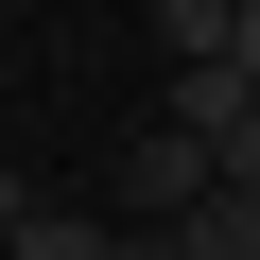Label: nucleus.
<instances>
[{
  "label": "nucleus",
  "instance_id": "4",
  "mask_svg": "<svg viewBox=\"0 0 260 260\" xmlns=\"http://www.w3.org/2000/svg\"><path fill=\"white\" fill-rule=\"evenodd\" d=\"M225 70H243V87H260V0H243V35H225Z\"/></svg>",
  "mask_w": 260,
  "mask_h": 260
},
{
  "label": "nucleus",
  "instance_id": "2",
  "mask_svg": "<svg viewBox=\"0 0 260 260\" xmlns=\"http://www.w3.org/2000/svg\"><path fill=\"white\" fill-rule=\"evenodd\" d=\"M174 260H260V191H191L174 208Z\"/></svg>",
  "mask_w": 260,
  "mask_h": 260
},
{
  "label": "nucleus",
  "instance_id": "3",
  "mask_svg": "<svg viewBox=\"0 0 260 260\" xmlns=\"http://www.w3.org/2000/svg\"><path fill=\"white\" fill-rule=\"evenodd\" d=\"M156 35H174V70H225V35H243V0H156Z\"/></svg>",
  "mask_w": 260,
  "mask_h": 260
},
{
  "label": "nucleus",
  "instance_id": "1",
  "mask_svg": "<svg viewBox=\"0 0 260 260\" xmlns=\"http://www.w3.org/2000/svg\"><path fill=\"white\" fill-rule=\"evenodd\" d=\"M121 191H139V225H174V208H191V191H225V174H208V139H191V121H139Z\"/></svg>",
  "mask_w": 260,
  "mask_h": 260
}]
</instances>
